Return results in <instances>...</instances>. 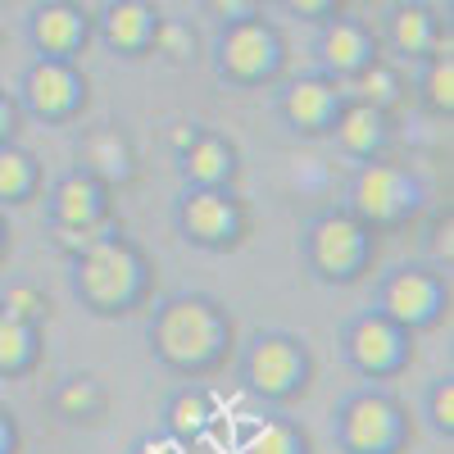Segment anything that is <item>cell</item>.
<instances>
[{"label": "cell", "mask_w": 454, "mask_h": 454, "mask_svg": "<svg viewBox=\"0 0 454 454\" xmlns=\"http://www.w3.org/2000/svg\"><path fill=\"white\" fill-rule=\"evenodd\" d=\"M423 96L436 114H450L454 109V55L450 51H432V64H427V78H423Z\"/></svg>", "instance_id": "cell-29"}, {"label": "cell", "mask_w": 454, "mask_h": 454, "mask_svg": "<svg viewBox=\"0 0 454 454\" xmlns=\"http://www.w3.org/2000/svg\"><path fill=\"white\" fill-rule=\"evenodd\" d=\"M155 10L145 5V0H114L100 19V32L114 51H145L150 46V32H155Z\"/></svg>", "instance_id": "cell-20"}, {"label": "cell", "mask_w": 454, "mask_h": 454, "mask_svg": "<svg viewBox=\"0 0 454 454\" xmlns=\"http://www.w3.org/2000/svg\"><path fill=\"white\" fill-rule=\"evenodd\" d=\"M42 186V168L27 155L23 145H0V209H14V205H27Z\"/></svg>", "instance_id": "cell-23"}, {"label": "cell", "mask_w": 454, "mask_h": 454, "mask_svg": "<svg viewBox=\"0 0 454 454\" xmlns=\"http://www.w3.org/2000/svg\"><path fill=\"white\" fill-rule=\"evenodd\" d=\"M177 173L186 186H232L237 177V150L232 141H223L218 132H205L192 141V150L177 155Z\"/></svg>", "instance_id": "cell-14"}, {"label": "cell", "mask_w": 454, "mask_h": 454, "mask_svg": "<svg viewBox=\"0 0 454 454\" xmlns=\"http://www.w3.org/2000/svg\"><path fill=\"white\" fill-rule=\"evenodd\" d=\"M0 454H19V419L5 404H0Z\"/></svg>", "instance_id": "cell-34"}, {"label": "cell", "mask_w": 454, "mask_h": 454, "mask_svg": "<svg viewBox=\"0 0 454 454\" xmlns=\"http://www.w3.org/2000/svg\"><path fill=\"white\" fill-rule=\"evenodd\" d=\"M318 55H323V64H327L332 73H350V78H355L359 68L372 64V42H368V32H364L359 23L332 19V23L323 27V36H318Z\"/></svg>", "instance_id": "cell-19"}, {"label": "cell", "mask_w": 454, "mask_h": 454, "mask_svg": "<svg viewBox=\"0 0 454 454\" xmlns=\"http://www.w3.org/2000/svg\"><path fill=\"white\" fill-rule=\"evenodd\" d=\"M286 5H291L295 14H323V10L332 5V0H286Z\"/></svg>", "instance_id": "cell-38"}, {"label": "cell", "mask_w": 454, "mask_h": 454, "mask_svg": "<svg viewBox=\"0 0 454 454\" xmlns=\"http://www.w3.org/2000/svg\"><path fill=\"white\" fill-rule=\"evenodd\" d=\"M327 132L336 137V145L346 150L350 160L364 164V160H377V150H382V141H387V114L364 105V100H350V105L336 109Z\"/></svg>", "instance_id": "cell-15"}, {"label": "cell", "mask_w": 454, "mask_h": 454, "mask_svg": "<svg viewBox=\"0 0 454 454\" xmlns=\"http://www.w3.org/2000/svg\"><path fill=\"white\" fill-rule=\"evenodd\" d=\"M173 227L186 246L223 254L246 237V205L232 186H186L173 205Z\"/></svg>", "instance_id": "cell-7"}, {"label": "cell", "mask_w": 454, "mask_h": 454, "mask_svg": "<svg viewBox=\"0 0 454 454\" xmlns=\"http://www.w3.org/2000/svg\"><path fill=\"white\" fill-rule=\"evenodd\" d=\"M68 286L82 309H91L100 318H119V314H132L145 300L150 263H145L141 246L132 237H123V227H114L91 250L68 259Z\"/></svg>", "instance_id": "cell-2"}, {"label": "cell", "mask_w": 454, "mask_h": 454, "mask_svg": "<svg viewBox=\"0 0 454 454\" xmlns=\"http://www.w3.org/2000/svg\"><path fill=\"white\" fill-rule=\"evenodd\" d=\"M78 168L91 173L96 182L114 186V182H128L132 177V145L119 128H96L82 137L78 145Z\"/></svg>", "instance_id": "cell-18"}, {"label": "cell", "mask_w": 454, "mask_h": 454, "mask_svg": "<svg viewBox=\"0 0 454 454\" xmlns=\"http://www.w3.org/2000/svg\"><path fill=\"white\" fill-rule=\"evenodd\" d=\"M336 109H340V91L332 78H300L282 91V119L291 132H305V137L327 132Z\"/></svg>", "instance_id": "cell-13"}, {"label": "cell", "mask_w": 454, "mask_h": 454, "mask_svg": "<svg viewBox=\"0 0 454 454\" xmlns=\"http://www.w3.org/2000/svg\"><path fill=\"white\" fill-rule=\"evenodd\" d=\"M5 241H10V223H5V209H0V254H5Z\"/></svg>", "instance_id": "cell-39"}, {"label": "cell", "mask_w": 454, "mask_h": 454, "mask_svg": "<svg viewBox=\"0 0 454 454\" xmlns=\"http://www.w3.org/2000/svg\"><path fill=\"white\" fill-rule=\"evenodd\" d=\"M218 423V400L200 387V382H186L168 395L164 404V432L182 445H196L209 427Z\"/></svg>", "instance_id": "cell-16"}, {"label": "cell", "mask_w": 454, "mask_h": 454, "mask_svg": "<svg viewBox=\"0 0 454 454\" xmlns=\"http://www.w3.org/2000/svg\"><path fill=\"white\" fill-rule=\"evenodd\" d=\"M237 454H314V450H309V436L295 419H286V413H263V419H254L246 427Z\"/></svg>", "instance_id": "cell-21"}, {"label": "cell", "mask_w": 454, "mask_h": 454, "mask_svg": "<svg viewBox=\"0 0 454 454\" xmlns=\"http://www.w3.org/2000/svg\"><path fill=\"white\" fill-rule=\"evenodd\" d=\"M241 387L263 400V404H286L309 391L314 377V355L300 336L291 332H254L241 346Z\"/></svg>", "instance_id": "cell-3"}, {"label": "cell", "mask_w": 454, "mask_h": 454, "mask_svg": "<svg viewBox=\"0 0 454 454\" xmlns=\"http://www.w3.org/2000/svg\"><path fill=\"white\" fill-rule=\"evenodd\" d=\"M346 209L377 232V227H400L423 209V182L395 160H364L350 177Z\"/></svg>", "instance_id": "cell-6"}, {"label": "cell", "mask_w": 454, "mask_h": 454, "mask_svg": "<svg viewBox=\"0 0 454 454\" xmlns=\"http://www.w3.org/2000/svg\"><path fill=\"white\" fill-rule=\"evenodd\" d=\"M436 32L441 27H436L432 10H423V5H400L395 19H391V42H395L400 55H427Z\"/></svg>", "instance_id": "cell-25"}, {"label": "cell", "mask_w": 454, "mask_h": 454, "mask_svg": "<svg viewBox=\"0 0 454 454\" xmlns=\"http://www.w3.org/2000/svg\"><path fill=\"white\" fill-rule=\"evenodd\" d=\"M432 254H436L432 269H436V273H450V263H454V223H450V218L436 223V232H432Z\"/></svg>", "instance_id": "cell-32"}, {"label": "cell", "mask_w": 454, "mask_h": 454, "mask_svg": "<svg viewBox=\"0 0 454 454\" xmlns=\"http://www.w3.org/2000/svg\"><path fill=\"white\" fill-rule=\"evenodd\" d=\"M82 78H78V68H73L68 59H51L42 55L32 68H27V78H23V105L36 114V119H46V123H59L68 119L73 109L82 105Z\"/></svg>", "instance_id": "cell-12"}, {"label": "cell", "mask_w": 454, "mask_h": 454, "mask_svg": "<svg viewBox=\"0 0 454 454\" xmlns=\"http://www.w3.org/2000/svg\"><path fill=\"white\" fill-rule=\"evenodd\" d=\"M42 355V327H23L0 314V377H23Z\"/></svg>", "instance_id": "cell-24"}, {"label": "cell", "mask_w": 454, "mask_h": 454, "mask_svg": "<svg viewBox=\"0 0 454 454\" xmlns=\"http://www.w3.org/2000/svg\"><path fill=\"white\" fill-rule=\"evenodd\" d=\"M423 419L441 441H454V372H441L423 391Z\"/></svg>", "instance_id": "cell-28"}, {"label": "cell", "mask_w": 454, "mask_h": 454, "mask_svg": "<svg viewBox=\"0 0 454 454\" xmlns=\"http://www.w3.org/2000/svg\"><path fill=\"white\" fill-rule=\"evenodd\" d=\"M445 300H450L445 273H436L432 263H395V269H391L382 282H377L372 309L413 336V332H423V327L441 323Z\"/></svg>", "instance_id": "cell-8"}, {"label": "cell", "mask_w": 454, "mask_h": 454, "mask_svg": "<svg viewBox=\"0 0 454 454\" xmlns=\"http://www.w3.org/2000/svg\"><path fill=\"white\" fill-rule=\"evenodd\" d=\"M114 186L96 182L82 168H68L46 196V227H91V223H109L114 205H109Z\"/></svg>", "instance_id": "cell-11"}, {"label": "cell", "mask_w": 454, "mask_h": 454, "mask_svg": "<svg viewBox=\"0 0 454 454\" xmlns=\"http://www.w3.org/2000/svg\"><path fill=\"white\" fill-rule=\"evenodd\" d=\"M14 123H19V109H14V100L5 91H0V145L14 141Z\"/></svg>", "instance_id": "cell-35"}, {"label": "cell", "mask_w": 454, "mask_h": 454, "mask_svg": "<svg viewBox=\"0 0 454 454\" xmlns=\"http://www.w3.org/2000/svg\"><path fill=\"white\" fill-rule=\"evenodd\" d=\"M192 445H182V441H173L168 432H160V436H141L137 445H132V454H186Z\"/></svg>", "instance_id": "cell-33"}, {"label": "cell", "mask_w": 454, "mask_h": 454, "mask_svg": "<svg viewBox=\"0 0 454 454\" xmlns=\"http://www.w3.org/2000/svg\"><path fill=\"white\" fill-rule=\"evenodd\" d=\"M205 5H209L214 14H223V19H246L250 0H205Z\"/></svg>", "instance_id": "cell-37"}, {"label": "cell", "mask_w": 454, "mask_h": 454, "mask_svg": "<svg viewBox=\"0 0 454 454\" xmlns=\"http://www.w3.org/2000/svg\"><path fill=\"white\" fill-rule=\"evenodd\" d=\"M114 227H119V218H109V223H91V227H46L51 232V246L64 254V259H78L82 250H91L100 237H109Z\"/></svg>", "instance_id": "cell-30"}, {"label": "cell", "mask_w": 454, "mask_h": 454, "mask_svg": "<svg viewBox=\"0 0 454 454\" xmlns=\"http://www.w3.org/2000/svg\"><path fill=\"white\" fill-rule=\"evenodd\" d=\"M355 91H359L364 105H372V109H382V114H387V109L400 100V78H395V68H391V64L372 59L368 68L355 73Z\"/></svg>", "instance_id": "cell-27"}, {"label": "cell", "mask_w": 454, "mask_h": 454, "mask_svg": "<svg viewBox=\"0 0 454 454\" xmlns=\"http://www.w3.org/2000/svg\"><path fill=\"white\" fill-rule=\"evenodd\" d=\"M278 36L259 19H232L218 36V68L232 82H259L278 68Z\"/></svg>", "instance_id": "cell-10"}, {"label": "cell", "mask_w": 454, "mask_h": 454, "mask_svg": "<svg viewBox=\"0 0 454 454\" xmlns=\"http://www.w3.org/2000/svg\"><path fill=\"white\" fill-rule=\"evenodd\" d=\"M82 36H87V14L68 0H55V5H42L32 14V42L51 59H68L82 46Z\"/></svg>", "instance_id": "cell-17"}, {"label": "cell", "mask_w": 454, "mask_h": 454, "mask_svg": "<svg viewBox=\"0 0 454 454\" xmlns=\"http://www.w3.org/2000/svg\"><path fill=\"white\" fill-rule=\"evenodd\" d=\"M340 359H346L364 382H387V377L404 372L413 359V336L382 318L377 309H364L340 332Z\"/></svg>", "instance_id": "cell-9"}, {"label": "cell", "mask_w": 454, "mask_h": 454, "mask_svg": "<svg viewBox=\"0 0 454 454\" xmlns=\"http://www.w3.org/2000/svg\"><path fill=\"white\" fill-rule=\"evenodd\" d=\"M0 314L23 323V327H42L51 305H46V291L36 282H10L5 291H0Z\"/></svg>", "instance_id": "cell-26"}, {"label": "cell", "mask_w": 454, "mask_h": 454, "mask_svg": "<svg viewBox=\"0 0 454 454\" xmlns=\"http://www.w3.org/2000/svg\"><path fill=\"white\" fill-rule=\"evenodd\" d=\"M150 46H155V55L182 64V59L196 55V36H192V27H186V23L164 19V23H155V32H150Z\"/></svg>", "instance_id": "cell-31"}, {"label": "cell", "mask_w": 454, "mask_h": 454, "mask_svg": "<svg viewBox=\"0 0 454 454\" xmlns=\"http://www.w3.org/2000/svg\"><path fill=\"white\" fill-rule=\"evenodd\" d=\"M51 409L59 413L64 423H96L105 413V387L96 382L91 372H73L51 391Z\"/></svg>", "instance_id": "cell-22"}, {"label": "cell", "mask_w": 454, "mask_h": 454, "mask_svg": "<svg viewBox=\"0 0 454 454\" xmlns=\"http://www.w3.org/2000/svg\"><path fill=\"white\" fill-rule=\"evenodd\" d=\"M200 137V128L196 123H177L173 132H168V145H173V155H182V150H192V141Z\"/></svg>", "instance_id": "cell-36"}, {"label": "cell", "mask_w": 454, "mask_h": 454, "mask_svg": "<svg viewBox=\"0 0 454 454\" xmlns=\"http://www.w3.org/2000/svg\"><path fill=\"white\" fill-rule=\"evenodd\" d=\"M300 259L318 282H359L372 259V232L350 209H323L300 227Z\"/></svg>", "instance_id": "cell-4"}, {"label": "cell", "mask_w": 454, "mask_h": 454, "mask_svg": "<svg viewBox=\"0 0 454 454\" xmlns=\"http://www.w3.org/2000/svg\"><path fill=\"white\" fill-rule=\"evenodd\" d=\"M145 346L177 377H205L232 350V314L205 291L164 295L145 323Z\"/></svg>", "instance_id": "cell-1"}, {"label": "cell", "mask_w": 454, "mask_h": 454, "mask_svg": "<svg viewBox=\"0 0 454 454\" xmlns=\"http://www.w3.org/2000/svg\"><path fill=\"white\" fill-rule=\"evenodd\" d=\"M332 436L346 454H400L409 423L400 400L387 387L368 382L332 409Z\"/></svg>", "instance_id": "cell-5"}]
</instances>
